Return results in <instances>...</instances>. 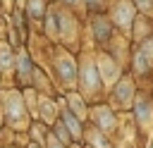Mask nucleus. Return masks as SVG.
<instances>
[{
	"label": "nucleus",
	"instance_id": "nucleus-1",
	"mask_svg": "<svg viewBox=\"0 0 153 148\" xmlns=\"http://www.w3.org/2000/svg\"><path fill=\"white\" fill-rule=\"evenodd\" d=\"M57 67H60V74H62L65 81H72V79H74V64H72L69 57H60Z\"/></svg>",
	"mask_w": 153,
	"mask_h": 148
},
{
	"label": "nucleus",
	"instance_id": "nucleus-2",
	"mask_svg": "<svg viewBox=\"0 0 153 148\" xmlns=\"http://www.w3.org/2000/svg\"><path fill=\"white\" fill-rule=\"evenodd\" d=\"M117 19H120L122 26H129V21H131V5L122 2V5L117 7Z\"/></svg>",
	"mask_w": 153,
	"mask_h": 148
},
{
	"label": "nucleus",
	"instance_id": "nucleus-3",
	"mask_svg": "<svg viewBox=\"0 0 153 148\" xmlns=\"http://www.w3.org/2000/svg\"><path fill=\"white\" fill-rule=\"evenodd\" d=\"M96 117H98V122H100V127H103V129H112V127H115V119H112L110 110L100 107V110L96 112Z\"/></svg>",
	"mask_w": 153,
	"mask_h": 148
},
{
	"label": "nucleus",
	"instance_id": "nucleus-4",
	"mask_svg": "<svg viewBox=\"0 0 153 148\" xmlns=\"http://www.w3.org/2000/svg\"><path fill=\"white\" fill-rule=\"evenodd\" d=\"M84 86H86L88 91H93V88L98 86V79H96V69H93V67H86V69H84Z\"/></svg>",
	"mask_w": 153,
	"mask_h": 148
},
{
	"label": "nucleus",
	"instance_id": "nucleus-5",
	"mask_svg": "<svg viewBox=\"0 0 153 148\" xmlns=\"http://www.w3.org/2000/svg\"><path fill=\"white\" fill-rule=\"evenodd\" d=\"M108 33H110V24L103 21V19H98V21H96V36L103 41V38H108Z\"/></svg>",
	"mask_w": 153,
	"mask_h": 148
},
{
	"label": "nucleus",
	"instance_id": "nucleus-6",
	"mask_svg": "<svg viewBox=\"0 0 153 148\" xmlns=\"http://www.w3.org/2000/svg\"><path fill=\"white\" fill-rule=\"evenodd\" d=\"M65 122H67V127H69V131H72L74 136H79V134H81V127H79V122H76V119H74L69 112H65Z\"/></svg>",
	"mask_w": 153,
	"mask_h": 148
},
{
	"label": "nucleus",
	"instance_id": "nucleus-7",
	"mask_svg": "<svg viewBox=\"0 0 153 148\" xmlns=\"http://www.w3.org/2000/svg\"><path fill=\"white\" fill-rule=\"evenodd\" d=\"M10 62H12V57H10V48L2 43V45H0V67H2V69H7V67H10Z\"/></svg>",
	"mask_w": 153,
	"mask_h": 148
},
{
	"label": "nucleus",
	"instance_id": "nucleus-8",
	"mask_svg": "<svg viewBox=\"0 0 153 148\" xmlns=\"http://www.w3.org/2000/svg\"><path fill=\"white\" fill-rule=\"evenodd\" d=\"M129 95H131V84H129V81H122V84H120V91H117V98H120V100H127Z\"/></svg>",
	"mask_w": 153,
	"mask_h": 148
},
{
	"label": "nucleus",
	"instance_id": "nucleus-9",
	"mask_svg": "<svg viewBox=\"0 0 153 148\" xmlns=\"http://www.w3.org/2000/svg\"><path fill=\"white\" fill-rule=\"evenodd\" d=\"M29 12L33 17H41L43 14V0H29Z\"/></svg>",
	"mask_w": 153,
	"mask_h": 148
},
{
	"label": "nucleus",
	"instance_id": "nucleus-10",
	"mask_svg": "<svg viewBox=\"0 0 153 148\" xmlns=\"http://www.w3.org/2000/svg\"><path fill=\"white\" fill-rule=\"evenodd\" d=\"M146 57H148V55H146L143 50L136 55V69H139V72H146V67H148V60H146Z\"/></svg>",
	"mask_w": 153,
	"mask_h": 148
},
{
	"label": "nucleus",
	"instance_id": "nucleus-11",
	"mask_svg": "<svg viewBox=\"0 0 153 148\" xmlns=\"http://www.w3.org/2000/svg\"><path fill=\"white\" fill-rule=\"evenodd\" d=\"M136 105H139V117L143 119V117L148 115V100H143V98H139V103H136Z\"/></svg>",
	"mask_w": 153,
	"mask_h": 148
},
{
	"label": "nucleus",
	"instance_id": "nucleus-12",
	"mask_svg": "<svg viewBox=\"0 0 153 148\" xmlns=\"http://www.w3.org/2000/svg\"><path fill=\"white\" fill-rule=\"evenodd\" d=\"M19 67H22V69H19L22 74H26V72H29V60H26V55H24V53L19 55Z\"/></svg>",
	"mask_w": 153,
	"mask_h": 148
},
{
	"label": "nucleus",
	"instance_id": "nucleus-13",
	"mask_svg": "<svg viewBox=\"0 0 153 148\" xmlns=\"http://www.w3.org/2000/svg\"><path fill=\"white\" fill-rule=\"evenodd\" d=\"M48 31L57 33V19H55V14H50V19H48Z\"/></svg>",
	"mask_w": 153,
	"mask_h": 148
},
{
	"label": "nucleus",
	"instance_id": "nucleus-14",
	"mask_svg": "<svg viewBox=\"0 0 153 148\" xmlns=\"http://www.w3.org/2000/svg\"><path fill=\"white\" fill-rule=\"evenodd\" d=\"M136 5L141 10H153V0H136Z\"/></svg>",
	"mask_w": 153,
	"mask_h": 148
},
{
	"label": "nucleus",
	"instance_id": "nucleus-15",
	"mask_svg": "<svg viewBox=\"0 0 153 148\" xmlns=\"http://www.w3.org/2000/svg\"><path fill=\"white\" fill-rule=\"evenodd\" d=\"M86 2H88V5H98L100 0H86Z\"/></svg>",
	"mask_w": 153,
	"mask_h": 148
},
{
	"label": "nucleus",
	"instance_id": "nucleus-16",
	"mask_svg": "<svg viewBox=\"0 0 153 148\" xmlns=\"http://www.w3.org/2000/svg\"><path fill=\"white\" fill-rule=\"evenodd\" d=\"M53 148H60V146H57V143H55V141H53Z\"/></svg>",
	"mask_w": 153,
	"mask_h": 148
},
{
	"label": "nucleus",
	"instance_id": "nucleus-17",
	"mask_svg": "<svg viewBox=\"0 0 153 148\" xmlns=\"http://www.w3.org/2000/svg\"><path fill=\"white\" fill-rule=\"evenodd\" d=\"M67 2H74V0H67Z\"/></svg>",
	"mask_w": 153,
	"mask_h": 148
},
{
	"label": "nucleus",
	"instance_id": "nucleus-18",
	"mask_svg": "<svg viewBox=\"0 0 153 148\" xmlns=\"http://www.w3.org/2000/svg\"><path fill=\"white\" fill-rule=\"evenodd\" d=\"M17 2H22V0H17Z\"/></svg>",
	"mask_w": 153,
	"mask_h": 148
},
{
	"label": "nucleus",
	"instance_id": "nucleus-19",
	"mask_svg": "<svg viewBox=\"0 0 153 148\" xmlns=\"http://www.w3.org/2000/svg\"><path fill=\"white\" fill-rule=\"evenodd\" d=\"M31 148H36V146H31Z\"/></svg>",
	"mask_w": 153,
	"mask_h": 148
}]
</instances>
